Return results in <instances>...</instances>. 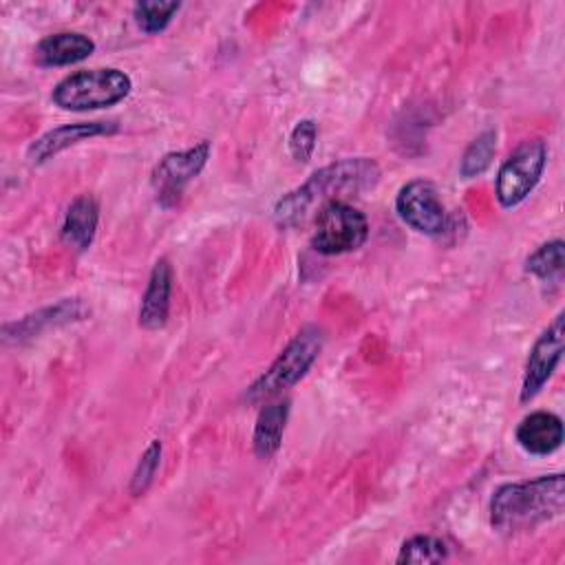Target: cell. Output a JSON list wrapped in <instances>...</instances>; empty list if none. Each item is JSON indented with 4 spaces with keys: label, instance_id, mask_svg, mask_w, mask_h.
<instances>
[{
    "label": "cell",
    "instance_id": "30bf717a",
    "mask_svg": "<svg viewBox=\"0 0 565 565\" xmlns=\"http://www.w3.org/2000/svg\"><path fill=\"white\" fill-rule=\"evenodd\" d=\"M117 126L113 121H75V124H64L57 128L46 130L44 135H40L35 141H31V146L26 148V159L31 163H44L51 157L60 154L62 150L99 137V135H110L115 132Z\"/></svg>",
    "mask_w": 565,
    "mask_h": 565
},
{
    "label": "cell",
    "instance_id": "d6986e66",
    "mask_svg": "<svg viewBox=\"0 0 565 565\" xmlns=\"http://www.w3.org/2000/svg\"><path fill=\"white\" fill-rule=\"evenodd\" d=\"M448 558V545L433 534H415L399 547L397 563H441Z\"/></svg>",
    "mask_w": 565,
    "mask_h": 565
},
{
    "label": "cell",
    "instance_id": "4fadbf2b",
    "mask_svg": "<svg viewBox=\"0 0 565 565\" xmlns=\"http://www.w3.org/2000/svg\"><path fill=\"white\" fill-rule=\"evenodd\" d=\"M97 223H99L97 201L90 194H79L66 207L60 236L71 249L86 252L95 238Z\"/></svg>",
    "mask_w": 565,
    "mask_h": 565
},
{
    "label": "cell",
    "instance_id": "5bb4252c",
    "mask_svg": "<svg viewBox=\"0 0 565 565\" xmlns=\"http://www.w3.org/2000/svg\"><path fill=\"white\" fill-rule=\"evenodd\" d=\"M95 51V42L77 31H57L42 38L35 46L40 66H68L86 60Z\"/></svg>",
    "mask_w": 565,
    "mask_h": 565
},
{
    "label": "cell",
    "instance_id": "e0dca14e",
    "mask_svg": "<svg viewBox=\"0 0 565 565\" xmlns=\"http://www.w3.org/2000/svg\"><path fill=\"white\" fill-rule=\"evenodd\" d=\"M563 267H565V243L561 238L543 243L525 258V271L541 280L558 278L563 274Z\"/></svg>",
    "mask_w": 565,
    "mask_h": 565
},
{
    "label": "cell",
    "instance_id": "ba28073f",
    "mask_svg": "<svg viewBox=\"0 0 565 565\" xmlns=\"http://www.w3.org/2000/svg\"><path fill=\"white\" fill-rule=\"evenodd\" d=\"M397 216L415 232L441 236L448 230V214L437 188L426 179L404 183L395 196Z\"/></svg>",
    "mask_w": 565,
    "mask_h": 565
},
{
    "label": "cell",
    "instance_id": "5b68a950",
    "mask_svg": "<svg viewBox=\"0 0 565 565\" xmlns=\"http://www.w3.org/2000/svg\"><path fill=\"white\" fill-rule=\"evenodd\" d=\"M366 238V216L347 201H329L316 216L311 247L322 256H338L362 247Z\"/></svg>",
    "mask_w": 565,
    "mask_h": 565
},
{
    "label": "cell",
    "instance_id": "7c38bea8",
    "mask_svg": "<svg viewBox=\"0 0 565 565\" xmlns=\"http://www.w3.org/2000/svg\"><path fill=\"white\" fill-rule=\"evenodd\" d=\"M514 437L525 452L550 455L563 444V419L550 411H534L519 422Z\"/></svg>",
    "mask_w": 565,
    "mask_h": 565
},
{
    "label": "cell",
    "instance_id": "9c48e42d",
    "mask_svg": "<svg viewBox=\"0 0 565 565\" xmlns=\"http://www.w3.org/2000/svg\"><path fill=\"white\" fill-rule=\"evenodd\" d=\"M563 322H565V313L561 311L543 329V333L534 340L527 362H525V371H523L521 402H530L556 371V366L563 358V347H565Z\"/></svg>",
    "mask_w": 565,
    "mask_h": 565
},
{
    "label": "cell",
    "instance_id": "7a4b0ae2",
    "mask_svg": "<svg viewBox=\"0 0 565 565\" xmlns=\"http://www.w3.org/2000/svg\"><path fill=\"white\" fill-rule=\"evenodd\" d=\"M565 477L561 472L503 483L490 499V523L503 534L534 530L563 514Z\"/></svg>",
    "mask_w": 565,
    "mask_h": 565
},
{
    "label": "cell",
    "instance_id": "ffe728a7",
    "mask_svg": "<svg viewBox=\"0 0 565 565\" xmlns=\"http://www.w3.org/2000/svg\"><path fill=\"white\" fill-rule=\"evenodd\" d=\"M181 9L179 2H157V0H141L132 7V15L137 26L143 33H159L163 31L172 15Z\"/></svg>",
    "mask_w": 565,
    "mask_h": 565
},
{
    "label": "cell",
    "instance_id": "2e32d148",
    "mask_svg": "<svg viewBox=\"0 0 565 565\" xmlns=\"http://www.w3.org/2000/svg\"><path fill=\"white\" fill-rule=\"evenodd\" d=\"M287 417H289V399L265 404L260 408L256 417L254 435H252V446L256 457L269 459L280 448Z\"/></svg>",
    "mask_w": 565,
    "mask_h": 565
},
{
    "label": "cell",
    "instance_id": "9a60e30c",
    "mask_svg": "<svg viewBox=\"0 0 565 565\" xmlns=\"http://www.w3.org/2000/svg\"><path fill=\"white\" fill-rule=\"evenodd\" d=\"M86 313V307L77 298H64L53 307H44L35 313L24 316L22 320H15L11 324H4V338L7 340H24L38 335L42 329L66 324L73 320H79Z\"/></svg>",
    "mask_w": 565,
    "mask_h": 565
},
{
    "label": "cell",
    "instance_id": "44dd1931",
    "mask_svg": "<svg viewBox=\"0 0 565 565\" xmlns=\"http://www.w3.org/2000/svg\"><path fill=\"white\" fill-rule=\"evenodd\" d=\"M161 441L159 439H152L148 444V448L143 450V455L139 457L137 466H135V472H132V479H130V494L139 497L148 490V486L152 483L154 479V472L159 468V461H161Z\"/></svg>",
    "mask_w": 565,
    "mask_h": 565
},
{
    "label": "cell",
    "instance_id": "ac0fdd59",
    "mask_svg": "<svg viewBox=\"0 0 565 565\" xmlns=\"http://www.w3.org/2000/svg\"><path fill=\"white\" fill-rule=\"evenodd\" d=\"M497 152V132L494 130H483L481 135H477L470 146L463 150L461 154V163H459V174L463 179H472L479 177L481 172L488 170V166L492 163V157Z\"/></svg>",
    "mask_w": 565,
    "mask_h": 565
},
{
    "label": "cell",
    "instance_id": "3957f363",
    "mask_svg": "<svg viewBox=\"0 0 565 565\" xmlns=\"http://www.w3.org/2000/svg\"><path fill=\"white\" fill-rule=\"evenodd\" d=\"M132 88L130 75L119 68H86L62 77L51 99L62 110H95L119 104Z\"/></svg>",
    "mask_w": 565,
    "mask_h": 565
},
{
    "label": "cell",
    "instance_id": "8992f818",
    "mask_svg": "<svg viewBox=\"0 0 565 565\" xmlns=\"http://www.w3.org/2000/svg\"><path fill=\"white\" fill-rule=\"evenodd\" d=\"M547 161V146L543 139H527L519 143L497 172L494 194L503 207H516L541 181Z\"/></svg>",
    "mask_w": 565,
    "mask_h": 565
},
{
    "label": "cell",
    "instance_id": "277c9868",
    "mask_svg": "<svg viewBox=\"0 0 565 565\" xmlns=\"http://www.w3.org/2000/svg\"><path fill=\"white\" fill-rule=\"evenodd\" d=\"M322 344L324 335L318 327L300 329L294 335V340L269 364V369L247 388V399L260 402L298 384L318 360Z\"/></svg>",
    "mask_w": 565,
    "mask_h": 565
},
{
    "label": "cell",
    "instance_id": "6da1fadb",
    "mask_svg": "<svg viewBox=\"0 0 565 565\" xmlns=\"http://www.w3.org/2000/svg\"><path fill=\"white\" fill-rule=\"evenodd\" d=\"M380 179V166L369 157H347L316 170L302 185L278 199L274 218L280 227L302 221L313 205L320 207L329 201H342L344 194L369 190Z\"/></svg>",
    "mask_w": 565,
    "mask_h": 565
},
{
    "label": "cell",
    "instance_id": "7402d4cb",
    "mask_svg": "<svg viewBox=\"0 0 565 565\" xmlns=\"http://www.w3.org/2000/svg\"><path fill=\"white\" fill-rule=\"evenodd\" d=\"M316 139H318V126L313 119H300L291 135H289V150L291 157L300 163H307L316 150Z\"/></svg>",
    "mask_w": 565,
    "mask_h": 565
},
{
    "label": "cell",
    "instance_id": "52a82bcc",
    "mask_svg": "<svg viewBox=\"0 0 565 565\" xmlns=\"http://www.w3.org/2000/svg\"><path fill=\"white\" fill-rule=\"evenodd\" d=\"M207 159H210V141L205 139L194 143L188 150L163 154L150 172V183L157 201L163 207L177 205L185 185L205 168Z\"/></svg>",
    "mask_w": 565,
    "mask_h": 565
},
{
    "label": "cell",
    "instance_id": "8fae6325",
    "mask_svg": "<svg viewBox=\"0 0 565 565\" xmlns=\"http://www.w3.org/2000/svg\"><path fill=\"white\" fill-rule=\"evenodd\" d=\"M170 296H172V265L168 258H159L152 265V271L146 282L139 307V327L157 331L166 327L170 316Z\"/></svg>",
    "mask_w": 565,
    "mask_h": 565
}]
</instances>
